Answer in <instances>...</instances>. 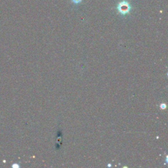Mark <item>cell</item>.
Segmentation results:
<instances>
[{
    "label": "cell",
    "mask_w": 168,
    "mask_h": 168,
    "mask_svg": "<svg viewBox=\"0 0 168 168\" xmlns=\"http://www.w3.org/2000/svg\"><path fill=\"white\" fill-rule=\"evenodd\" d=\"M160 107H161L162 109H165V108H166V105H165V104H162L161 106H160Z\"/></svg>",
    "instance_id": "3957f363"
},
{
    "label": "cell",
    "mask_w": 168,
    "mask_h": 168,
    "mask_svg": "<svg viewBox=\"0 0 168 168\" xmlns=\"http://www.w3.org/2000/svg\"><path fill=\"white\" fill-rule=\"evenodd\" d=\"M117 9L121 15H126L130 13L131 10V7L128 1L123 0V1L119 2L117 6Z\"/></svg>",
    "instance_id": "6da1fadb"
},
{
    "label": "cell",
    "mask_w": 168,
    "mask_h": 168,
    "mask_svg": "<svg viewBox=\"0 0 168 168\" xmlns=\"http://www.w3.org/2000/svg\"><path fill=\"white\" fill-rule=\"evenodd\" d=\"M71 1L74 4L78 5V4H80V3H81V2L82 1V0H71Z\"/></svg>",
    "instance_id": "7a4b0ae2"
}]
</instances>
